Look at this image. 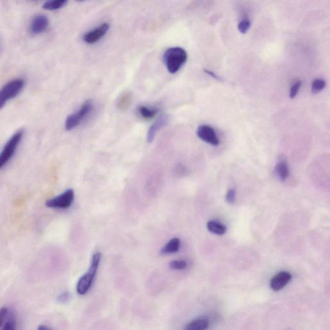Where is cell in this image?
I'll list each match as a JSON object with an SVG mask.
<instances>
[{"label":"cell","mask_w":330,"mask_h":330,"mask_svg":"<svg viewBox=\"0 0 330 330\" xmlns=\"http://www.w3.org/2000/svg\"><path fill=\"white\" fill-rule=\"evenodd\" d=\"M236 192L235 189H232L229 190L226 195V202L230 204H233L236 201Z\"/></svg>","instance_id":"obj_26"},{"label":"cell","mask_w":330,"mask_h":330,"mask_svg":"<svg viewBox=\"0 0 330 330\" xmlns=\"http://www.w3.org/2000/svg\"><path fill=\"white\" fill-rule=\"evenodd\" d=\"M251 27V22L249 19H244L239 22L238 24V30L242 34H246L249 31Z\"/></svg>","instance_id":"obj_22"},{"label":"cell","mask_w":330,"mask_h":330,"mask_svg":"<svg viewBox=\"0 0 330 330\" xmlns=\"http://www.w3.org/2000/svg\"><path fill=\"white\" fill-rule=\"evenodd\" d=\"M181 247V241L179 238H172L165 244L164 246L161 250V254L162 255L171 254L176 253L178 252Z\"/></svg>","instance_id":"obj_13"},{"label":"cell","mask_w":330,"mask_h":330,"mask_svg":"<svg viewBox=\"0 0 330 330\" xmlns=\"http://www.w3.org/2000/svg\"><path fill=\"white\" fill-rule=\"evenodd\" d=\"M101 254L99 252L95 253L91 260L88 271L80 277L76 285L77 293L81 296L86 294L91 288L94 283L95 277L98 270L100 261H101Z\"/></svg>","instance_id":"obj_1"},{"label":"cell","mask_w":330,"mask_h":330,"mask_svg":"<svg viewBox=\"0 0 330 330\" xmlns=\"http://www.w3.org/2000/svg\"><path fill=\"white\" fill-rule=\"evenodd\" d=\"M187 262L184 260H174L170 262L169 266L174 271H182L187 269Z\"/></svg>","instance_id":"obj_20"},{"label":"cell","mask_w":330,"mask_h":330,"mask_svg":"<svg viewBox=\"0 0 330 330\" xmlns=\"http://www.w3.org/2000/svg\"><path fill=\"white\" fill-rule=\"evenodd\" d=\"M204 72H205V73L209 74L210 76L213 77V78L218 80V81H221L222 79L221 77L217 76V75L215 74L214 72L209 71V70H206V69H204Z\"/></svg>","instance_id":"obj_27"},{"label":"cell","mask_w":330,"mask_h":330,"mask_svg":"<svg viewBox=\"0 0 330 330\" xmlns=\"http://www.w3.org/2000/svg\"><path fill=\"white\" fill-rule=\"evenodd\" d=\"M67 3V1L65 0H55V1H49L46 2L44 4V9L47 10H51V11H54L62 8V7L66 6Z\"/></svg>","instance_id":"obj_18"},{"label":"cell","mask_w":330,"mask_h":330,"mask_svg":"<svg viewBox=\"0 0 330 330\" xmlns=\"http://www.w3.org/2000/svg\"><path fill=\"white\" fill-rule=\"evenodd\" d=\"M74 200V192L72 189H69L59 196L48 200L46 206L51 209H67L71 207Z\"/></svg>","instance_id":"obj_6"},{"label":"cell","mask_w":330,"mask_h":330,"mask_svg":"<svg viewBox=\"0 0 330 330\" xmlns=\"http://www.w3.org/2000/svg\"><path fill=\"white\" fill-rule=\"evenodd\" d=\"M326 87V81L322 79H315L312 84V92L314 94L318 93L321 92Z\"/></svg>","instance_id":"obj_19"},{"label":"cell","mask_w":330,"mask_h":330,"mask_svg":"<svg viewBox=\"0 0 330 330\" xmlns=\"http://www.w3.org/2000/svg\"><path fill=\"white\" fill-rule=\"evenodd\" d=\"M24 132L19 131L16 132L7 141L0 153V169L12 158L23 137Z\"/></svg>","instance_id":"obj_5"},{"label":"cell","mask_w":330,"mask_h":330,"mask_svg":"<svg viewBox=\"0 0 330 330\" xmlns=\"http://www.w3.org/2000/svg\"><path fill=\"white\" fill-rule=\"evenodd\" d=\"M207 226L209 232L219 236H222L226 232V227L218 221H210L207 222Z\"/></svg>","instance_id":"obj_14"},{"label":"cell","mask_w":330,"mask_h":330,"mask_svg":"<svg viewBox=\"0 0 330 330\" xmlns=\"http://www.w3.org/2000/svg\"><path fill=\"white\" fill-rule=\"evenodd\" d=\"M197 136L202 141L211 144L213 146H218L219 144V139L216 131L212 127L208 125H203L199 127L197 131Z\"/></svg>","instance_id":"obj_7"},{"label":"cell","mask_w":330,"mask_h":330,"mask_svg":"<svg viewBox=\"0 0 330 330\" xmlns=\"http://www.w3.org/2000/svg\"><path fill=\"white\" fill-rule=\"evenodd\" d=\"M276 172L277 177L282 181H284L287 179L289 176V168L287 162L285 161H281L277 162L276 167Z\"/></svg>","instance_id":"obj_16"},{"label":"cell","mask_w":330,"mask_h":330,"mask_svg":"<svg viewBox=\"0 0 330 330\" xmlns=\"http://www.w3.org/2000/svg\"><path fill=\"white\" fill-rule=\"evenodd\" d=\"M158 110L147 106H140L138 108V113L142 118L150 120L156 117Z\"/></svg>","instance_id":"obj_17"},{"label":"cell","mask_w":330,"mask_h":330,"mask_svg":"<svg viewBox=\"0 0 330 330\" xmlns=\"http://www.w3.org/2000/svg\"><path fill=\"white\" fill-rule=\"evenodd\" d=\"M292 275L288 272H279L272 279L271 287L273 291L278 292L286 286L291 281Z\"/></svg>","instance_id":"obj_9"},{"label":"cell","mask_w":330,"mask_h":330,"mask_svg":"<svg viewBox=\"0 0 330 330\" xmlns=\"http://www.w3.org/2000/svg\"><path fill=\"white\" fill-rule=\"evenodd\" d=\"M188 54L181 47H171L165 51L163 59L170 73L176 74L186 63Z\"/></svg>","instance_id":"obj_2"},{"label":"cell","mask_w":330,"mask_h":330,"mask_svg":"<svg viewBox=\"0 0 330 330\" xmlns=\"http://www.w3.org/2000/svg\"><path fill=\"white\" fill-rule=\"evenodd\" d=\"M169 119L170 117L168 115H162V116H160L159 118L157 119L153 124H152V126L150 127L147 136V141H148L149 143H151V142L154 141L157 132H158L162 128H163V127L168 123Z\"/></svg>","instance_id":"obj_10"},{"label":"cell","mask_w":330,"mask_h":330,"mask_svg":"<svg viewBox=\"0 0 330 330\" xmlns=\"http://www.w3.org/2000/svg\"><path fill=\"white\" fill-rule=\"evenodd\" d=\"M37 330H53L50 328L49 327L46 326V325L41 324L37 327Z\"/></svg>","instance_id":"obj_28"},{"label":"cell","mask_w":330,"mask_h":330,"mask_svg":"<svg viewBox=\"0 0 330 330\" xmlns=\"http://www.w3.org/2000/svg\"><path fill=\"white\" fill-rule=\"evenodd\" d=\"M9 311L8 307H0V330L3 328L6 321L9 318Z\"/></svg>","instance_id":"obj_21"},{"label":"cell","mask_w":330,"mask_h":330,"mask_svg":"<svg viewBox=\"0 0 330 330\" xmlns=\"http://www.w3.org/2000/svg\"><path fill=\"white\" fill-rule=\"evenodd\" d=\"M2 330H16V321L14 317L7 319Z\"/></svg>","instance_id":"obj_23"},{"label":"cell","mask_w":330,"mask_h":330,"mask_svg":"<svg viewBox=\"0 0 330 330\" xmlns=\"http://www.w3.org/2000/svg\"><path fill=\"white\" fill-rule=\"evenodd\" d=\"M110 29L109 24L104 23L96 29L87 32L82 36V40L87 44H94L99 42L107 34Z\"/></svg>","instance_id":"obj_8"},{"label":"cell","mask_w":330,"mask_h":330,"mask_svg":"<svg viewBox=\"0 0 330 330\" xmlns=\"http://www.w3.org/2000/svg\"><path fill=\"white\" fill-rule=\"evenodd\" d=\"M93 108V104L91 101L85 102L78 111L67 117L65 123L67 131H71L78 126L91 113Z\"/></svg>","instance_id":"obj_4"},{"label":"cell","mask_w":330,"mask_h":330,"mask_svg":"<svg viewBox=\"0 0 330 330\" xmlns=\"http://www.w3.org/2000/svg\"><path fill=\"white\" fill-rule=\"evenodd\" d=\"M71 299V294L68 292H64L57 297V301L60 304H66Z\"/></svg>","instance_id":"obj_25"},{"label":"cell","mask_w":330,"mask_h":330,"mask_svg":"<svg viewBox=\"0 0 330 330\" xmlns=\"http://www.w3.org/2000/svg\"><path fill=\"white\" fill-rule=\"evenodd\" d=\"M132 95L131 92H125L120 96L118 101H117V109L121 111L128 109L132 104Z\"/></svg>","instance_id":"obj_15"},{"label":"cell","mask_w":330,"mask_h":330,"mask_svg":"<svg viewBox=\"0 0 330 330\" xmlns=\"http://www.w3.org/2000/svg\"><path fill=\"white\" fill-rule=\"evenodd\" d=\"M209 325V320L202 317L190 322L184 326V330H207Z\"/></svg>","instance_id":"obj_12"},{"label":"cell","mask_w":330,"mask_h":330,"mask_svg":"<svg viewBox=\"0 0 330 330\" xmlns=\"http://www.w3.org/2000/svg\"><path fill=\"white\" fill-rule=\"evenodd\" d=\"M302 86L301 81H297L296 82V84H294L293 86H292L291 92H290V97L291 99H294L295 97L297 96V93L299 91L300 88Z\"/></svg>","instance_id":"obj_24"},{"label":"cell","mask_w":330,"mask_h":330,"mask_svg":"<svg viewBox=\"0 0 330 330\" xmlns=\"http://www.w3.org/2000/svg\"><path fill=\"white\" fill-rule=\"evenodd\" d=\"M48 26V18L44 15L39 14L32 19L30 29L32 34L37 35L46 31Z\"/></svg>","instance_id":"obj_11"},{"label":"cell","mask_w":330,"mask_h":330,"mask_svg":"<svg viewBox=\"0 0 330 330\" xmlns=\"http://www.w3.org/2000/svg\"><path fill=\"white\" fill-rule=\"evenodd\" d=\"M23 79H17L12 80L0 90V109L6 106L7 101L13 99L19 94L24 87Z\"/></svg>","instance_id":"obj_3"}]
</instances>
